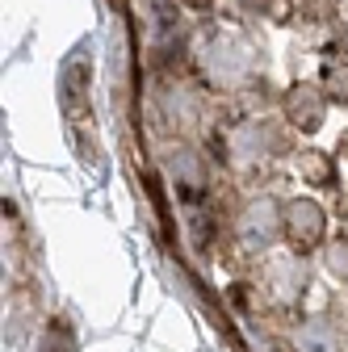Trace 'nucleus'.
<instances>
[{
	"label": "nucleus",
	"instance_id": "f257e3e1",
	"mask_svg": "<svg viewBox=\"0 0 348 352\" xmlns=\"http://www.w3.org/2000/svg\"><path fill=\"white\" fill-rule=\"evenodd\" d=\"M285 235H290V243L298 248V252H307V248H315L319 239H323V231H327V218H323V206H315L311 197H294L290 206H285Z\"/></svg>",
	"mask_w": 348,
	"mask_h": 352
},
{
	"label": "nucleus",
	"instance_id": "f03ea898",
	"mask_svg": "<svg viewBox=\"0 0 348 352\" xmlns=\"http://www.w3.org/2000/svg\"><path fill=\"white\" fill-rule=\"evenodd\" d=\"M277 201H269V197H256L248 210H243V218H239V243L243 248H252V252H260V248H269L273 239H277Z\"/></svg>",
	"mask_w": 348,
	"mask_h": 352
},
{
	"label": "nucleus",
	"instance_id": "7ed1b4c3",
	"mask_svg": "<svg viewBox=\"0 0 348 352\" xmlns=\"http://www.w3.org/2000/svg\"><path fill=\"white\" fill-rule=\"evenodd\" d=\"M269 285H273V298L294 306L302 298V289H307V264H302V256H277L269 264Z\"/></svg>",
	"mask_w": 348,
	"mask_h": 352
},
{
	"label": "nucleus",
	"instance_id": "20e7f679",
	"mask_svg": "<svg viewBox=\"0 0 348 352\" xmlns=\"http://www.w3.org/2000/svg\"><path fill=\"white\" fill-rule=\"evenodd\" d=\"M290 344H294V352H340V340L323 319H307L290 336Z\"/></svg>",
	"mask_w": 348,
	"mask_h": 352
},
{
	"label": "nucleus",
	"instance_id": "39448f33",
	"mask_svg": "<svg viewBox=\"0 0 348 352\" xmlns=\"http://www.w3.org/2000/svg\"><path fill=\"white\" fill-rule=\"evenodd\" d=\"M327 269H331L340 281H348V239H336V243L327 248Z\"/></svg>",
	"mask_w": 348,
	"mask_h": 352
}]
</instances>
